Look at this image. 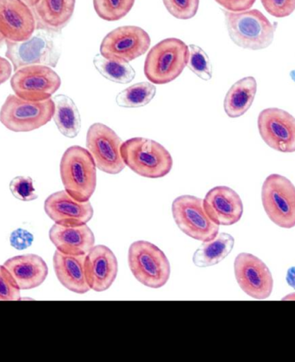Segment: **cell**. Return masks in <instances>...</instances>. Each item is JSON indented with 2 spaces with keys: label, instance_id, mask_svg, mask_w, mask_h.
<instances>
[{
  "label": "cell",
  "instance_id": "6da1fadb",
  "mask_svg": "<svg viewBox=\"0 0 295 362\" xmlns=\"http://www.w3.org/2000/svg\"><path fill=\"white\" fill-rule=\"evenodd\" d=\"M6 56L14 71L33 65L56 68L61 54V31L36 29L27 40H6Z\"/></svg>",
  "mask_w": 295,
  "mask_h": 362
},
{
  "label": "cell",
  "instance_id": "7a4b0ae2",
  "mask_svg": "<svg viewBox=\"0 0 295 362\" xmlns=\"http://www.w3.org/2000/svg\"><path fill=\"white\" fill-rule=\"evenodd\" d=\"M229 36L240 48L250 50L267 49L273 42L275 26L259 10L233 13L224 11Z\"/></svg>",
  "mask_w": 295,
  "mask_h": 362
},
{
  "label": "cell",
  "instance_id": "3957f363",
  "mask_svg": "<svg viewBox=\"0 0 295 362\" xmlns=\"http://www.w3.org/2000/svg\"><path fill=\"white\" fill-rule=\"evenodd\" d=\"M96 165L88 149L73 146L66 150L60 163L66 192L80 202L90 200L97 185Z\"/></svg>",
  "mask_w": 295,
  "mask_h": 362
},
{
  "label": "cell",
  "instance_id": "277c9868",
  "mask_svg": "<svg viewBox=\"0 0 295 362\" xmlns=\"http://www.w3.org/2000/svg\"><path fill=\"white\" fill-rule=\"evenodd\" d=\"M121 154L126 165L143 177L161 178L172 170L173 158L169 151L152 139H128L123 143Z\"/></svg>",
  "mask_w": 295,
  "mask_h": 362
},
{
  "label": "cell",
  "instance_id": "5b68a950",
  "mask_svg": "<svg viewBox=\"0 0 295 362\" xmlns=\"http://www.w3.org/2000/svg\"><path fill=\"white\" fill-rule=\"evenodd\" d=\"M188 46L181 39H164L148 53L145 74L147 79L155 85L171 83L181 76L188 64Z\"/></svg>",
  "mask_w": 295,
  "mask_h": 362
},
{
  "label": "cell",
  "instance_id": "8992f818",
  "mask_svg": "<svg viewBox=\"0 0 295 362\" xmlns=\"http://www.w3.org/2000/svg\"><path fill=\"white\" fill-rule=\"evenodd\" d=\"M54 103L52 98L33 101L10 95L0 109V122L8 130L29 132L39 129L53 119Z\"/></svg>",
  "mask_w": 295,
  "mask_h": 362
},
{
  "label": "cell",
  "instance_id": "52a82bcc",
  "mask_svg": "<svg viewBox=\"0 0 295 362\" xmlns=\"http://www.w3.org/2000/svg\"><path fill=\"white\" fill-rule=\"evenodd\" d=\"M128 263L132 274L143 286L159 289L169 281V259L160 248L149 241L138 240L131 245Z\"/></svg>",
  "mask_w": 295,
  "mask_h": 362
},
{
  "label": "cell",
  "instance_id": "ba28073f",
  "mask_svg": "<svg viewBox=\"0 0 295 362\" xmlns=\"http://www.w3.org/2000/svg\"><path fill=\"white\" fill-rule=\"evenodd\" d=\"M262 204L272 223L278 227H295V186L289 178L271 174L262 187Z\"/></svg>",
  "mask_w": 295,
  "mask_h": 362
},
{
  "label": "cell",
  "instance_id": "9c48e42d",
  "mask_svg": "<svg viewBox=\"0 0 295 362\" xmlns=\"http://www.w3.org/2000/svg\"><path fill=\"white\" fill-rule=\"evenodd\" d=\"M172 213L181 231L194 240L204 243L215 239L219 232V226L208 216L199 197L189 194L177 197L173 202Z\"/></svg>",
  "mask_w": 295,
  "mask_h": 362
},
{
  "label": "cell",
  "instance_id": "30bf717a",
  "mask_svg": "<svg viewBox=\"0 0 295 362\" xmlns=\"http://www.w3.org/2000/svg\"><path fill=\"white\" fill-rule=\"evenodd\" d=\"M122 139L115 131L101 123L92 124L87 134V149L97 168L104 173L116 175L126 168L121 154Z\"/></svg>",
  "mask_w": 295,
  "mask_h": 362
},
{
  "label": "cell",
  "instance_id": "8fae6325",
  "mask_svg": "<svg viewBox=\"0 0 295 362\" xmlns=\"http://www.w3.org/2000/svg\"><path fill=\"white\" fill-rule=\"evenodd\" d=\"M61 80L52 67L44 65L27 66L15 71L11 87L16 95L27 100L52 98L60 88Z\"/></svg>",
  "mask_w": 295,
  "mask_h": 362
},
{
  "label": "cell",
  "instance_id": "7c38bea8",
  "mask_svg": "<svg viewBox=\"0 0 295 362\" xmlns=\"http://www.w3.org/2000/svg\"><path fill=\"white\" fill-rule=\"evenodd\" d=\"M150 42L149 33L141 27H119L104 37L100 54L107 59L130 62L145 54Z\"/></svg>",
  "mask_w": 295,
  "mask_h": 362
},
{
  "label": "cell",
  "instance_id": "4fadbf2b",
  "mask_svg": "<svg viewBox=\"0 0 295 362\" xmlns=\"http://www.w3.org/2000/svg\"><path fill=\"white\" fill-rule=\"evenodd\" d=\"M258 130L272 149L282 153H295V118L282 109L270 107L260 112Z\"/></svg>",
  "mask_w": 295,
  "mask_h": 362
},
{
  "label": "cell",
  "instance_id": "5bb4252c",
  "mask_svg": "<svg viewBox=\"0 0 295 362\" xmlns=\"http://www.w3.org/2000/svg\"><path fill=\"white\" fill-rule=\"evenodd\" d=\"M236 282L244 293L256 300H264L273 291L274 279L270 268L261 259L247 252L236 256L234 262Z\"/></svg>",
  "mask_w": 295,
  "mask_h": 362
},
{
  "label": "cell",
  "instance_id": "9a60e30c",
  "mask_svg": "<svg viewBox=\"0 0 295 362\" xmlns=\"http://www.w3.org/2000/svg\"><path fill=\"white\" fill-rule=\"evenodd\" d=\"M37 29L31 8L22 0H0V33L11 42L29 39Z\"/></svg>",
  "mask_w": 295,
  "mask_h": 362
},
{
  "label": "cell",
  "instance_id": "2e32d148",
  "mask_svg": "<svg viewBox=\"0 0 295 362\" xmlns=\"http://www.w3.org/2000/svg\"><path fill=\"white\" fill-rule=\"evenodd\" d=\"M44 210L54 223L64 226L87 224L93 216L90 202H80L61 190L50 194L44 202Z\"/></svg>",
  "mask_w": 295,
  "mask_h": 362
},
{
  "label": "cell",
  "instance_id": "e0dca14e",
  "mask_svg": "<svg viewBox=\"0 0 295 362\" xmlns=\"http://www.w3.org/2000/svg\"><path fill=\"white\" fill-rule=\"evenodd\" d=\"M118 272V259L107 246H95L85 255V274L91 290L97 293L107 291L114 283Z\"/></svg>",
  "mask_w": 295,
  "mask_h": 362
},
{
  "label": "cell",
  "instance_id": "ac0fdd59",
  "mask_svg": "<svg viewBox=\"0 0 295 362\" xmlns=\"http://www.w3.org/2000/svg\"><path fill=\"white\" fill-rule=\"evenodd\" d=\"M205 212L219 226L238 223L243 216V204L239 194L227 186L210 189L203 200Z\"/></svg>",
  "mask_w": 295,
  "mask_h": 362
},
{
  "label": "cell",
  "instance_id": "d6986e66",
  "mask_svg": "<svg viewBox=\"0 0 295 362\" xmlns=\"http://www.w3.org/2000/svg\"><path fill=\"white\" fill-rule=\"evenodd\" d=\"M49 239L58 251L71 255H87L95 243V235L87 224L54 223L49 230Z\"/></svg>",
  "mask_w": 295,
  "mask_h": 362
},
{
  "label": "cell",
  "instance_id": "ffe728a7",
  "mask_svg": "<svg viewBox=\"0 0 295 362\" xmlns=\"http://www.w3.org/2000/svg\"><path fill=\"white\" fill-rule=\"evenodd\" d=\"M4 266L13 275L20 290H31L44 284L49 274V268L40 256L18 255L11 258Z\"/></svg>",
  "mask_w": 295,
  "mask_h": 362
},
{
  "label": "cell",
  "instance_id": "44dd1931",
  "mask_svg": "<svg viewBox=\"0 0 295 362\" xmlns=\"http://www.w3.org/2000/svg\"><path fill=\"white\" fill-rule=\"evenodd\" d=\"M85 255H66L56 250L53 258L54 272L62 286L70 291L85 294L90 291L85 274Z\"/></svg>",
  "mask_w": 295,
  "mask_h": 362
},
{
  "label": "cell",
  "instance_id": "7402d4cb",
  "mask_svg": "<svg viewBox=\"0 0 295 362\" xmlns=\"http://www.w3.org/2000/svg\"><path fill=\"white\" fill-rule=\"evenodd\" d=\"M76 0H38L31 10L37 29L61 31L75 11Z\"/></svg>",
  "mask_w": 295,
  "mask_h": 362
},
{
  "label": "cell",
  "instance_id": "603a6c76",
  "mask_svg": "<svg viewBox=\"0 0 295 362\" xmlns=\"http://www.w3.org/2000/svg\"><path fill=\"white\" fill-rule=\"evenodd\" d=\"M258 90V83L253 76L244 77L231 86L225 95V114L231 119L239 118L251 108Z\"/></svg>",
  "mask_w": 295,
  "mask_h": 362
},
{
  "label": "cell",
  "instance_id": "cb8c5ba5",
  "mask_svg": "<svg viewBox=\"0 0 295 362\" xmlns=\"http://www.w3.org/2000/svg\"><path fill=\"white\" fill-rule=\"evenodd\" d=\"M234 244V238L229 233H217L215 239L204 241L194 252L193 264L198 267L215 266L231 254Z\"/></svg>",
  "mask_w": 295,
  "mask_h": 362
},
{
  "label": "cell",
  "instance_id": "d4e9b609",
  "mask_svg": "<svg viewBox=\"0 0 295 362\" xmlns=\"http://www.w3.org/2000/svg\"><path fill=\"white\" fill-rule=\"evenodd\" d=\"M54 112L53 119L58 130L68 139L76 138L81 128L79 110L68 96L59 95L54 97Z\"/></svg>",
  "mask_w": 295,
  "mask_h": 362
},
{
  "label": "cell",
  "instance_id": "484cf974",
  "mask_svg": "<svg viewBox=\"0 0 295 362\" xmlns=\"http://www.w3.org/2000/svg\"><path fill=\"white\" fill-rule=\"evenodd\" d=\"M93 65L101 76L116 83H130L136 76L129 62L107 59L101 54L93 58Z\"/></svg>",
  "mask_w": 295,
  "mask_h": 362
},
{
  "label": "cell",
  "instance_id": "4316f807",
  "mask_svg": "<svg viewBox=\"0 0 295 362\" xmlns=\"http://www.w3.org/2000/svg\"><path fill=\"white\" fill-rule=\"evenodd\" d=\"M157 93V88L153 83L143 81L131 86L116 95V104L119 107L137 108L146 106Z\"/></svg>",
  "mask_w": 295,
  "mask_h": 362
},
{
  "label": "cell",
  "instance_id": "83f0119b",
  "mask_svg": "<svg viewBox=\"0 0 295 362\" xmlns=\"http://www.w3.org/2000/svg\"><path fill=\"white\" fill-rule=\"evenodd\" d=\"M97 15L104 21L114 22L130 13L135 0H92Z\"/></svg>",
  "mask_w": 295,
  "mask_h": 362
},
{
  "label": "cell",
  "instance_id": "f1b7e54d",
  "mask_svg": "<svg viewBox=\"0 0 295 362\" xmlns=\"http://www.w3.org/2000/svg\"><path fill=\"white\" fill-rule=\"evenodd\" d=\"M189 56L188 67L198 77L204 81H210L212 77V66L207 54L200 47L191 45L188 46Z\"/></svg>",
  "mask_w": 295,
  "mask_h": 362
},
{
  "label": "cell",
  "instance_id": "f546056e",
  "mask_svg": "<svg viewBox=\"0 0 295 362\" xmlns=\"http://www.w3.org/2000/svg\"><path fill=\"white\" fill-rule=\"evenodd\" d=\"M167 11L173 17L181 21H188L199 10L200 0H162Z\"/></svg>",
  "mask_w": 295,
  "mask_h": 362
},
{
  "label": "cell",
  "instance_id": "4dcf8cb0",
  "mask_svg": "<svg viewBox=\"0 0 295 362\" xmlns=\"http://www.w3.org/2000/svg\"><path fill=\"white\" fill-rule=\"evenodd\" d=\"M20 291L11 272L0 264V301L20 300Z\"/></svg>",
  "mask_w": 295,
  "mask_h": 362
},
{
  "label": "cell",
  "instance_id": "1f68e13d",
  "mask_svg": "<svg viewBox=\"0 0 295 362\" xmlns=\"http://www.w3.org/2000/svg\"><path fill=\"white\" fill-rule=\"evenodd\" d=\"M10 189L11 194L22 202L35 201L38 197L32 178L30 177H16L10 182Z\"/></svg>",
  "mask_w": 295,
  "mask_h": 362
},
{
  "label": "cell",
  "instance_id": "d6a6232c",
  "mask_svg": "<svg viewBox=\"0 0 295 362\" xmlns=\"http://www.w3.org/2000/svg\"><path fill=\"white\" fill-rule=\"evenodd\" d=\"M267 13L275 18L289 17L295 11V0H261Z\"/></svg>",
  "mask_w": 295,
  "mask_h": 362
},
{
  "label": "cell",
  "instance_id": "836d02e7",
  "mask_svg": "<svg viewBox=\"0 0 295 362\" xmlns=\"http://www.w3.org/2000/svg\"><path fill=\"white\" fill-rule=\"evenodd\" d=\"M34 241L32 233L25 230V229L18 228L11 233L10 243L11 247L17 250H25L31 246Z\"/></svg>",
  "mask_w": 295,
  "mask_h": 362
},
{
  "label": "cell",
  "instance_id": "e575fe53",
  "mask_svg": "<svg viewBox=\"0 0 295 362\" xmlns=\"http://www.w3.org/2000/svg\"><path fill=\"white\" fill-rule=\"evenodd\" d=\"M215 1L227 11L239 13V11L250 10L256 0H215Z\"/></svg>",
  "mask_w": 295,
  "mask_h": 362
},
{
  "label": "cell",
  "instance_id": "d590c367",
  "mask_svg": "<svg viewBox=\"0 0 295 362\" xmlns=\"http://www.w3.org/2000/svg\"><path fill=\"white\" fill-rule=\"evenodd\" d=\"M13 73V66H11L9 60L0 57V85L5 83L7 80L10 79Z\"/></svg>",
  "mask_w": 295,
  "mask_h": 362
},
{
  "label": "cell",
  "instance_id": "8d00e7d4",
  "mask_svg": "<svg viewBox=\"0 0 295 362\" xmlns=\"http://www.w3.org/2000/svg\"><path fill=\"white\" fill-rule=\"evenodd\" d=\"M287 283L295 290V267L289 268L287 272Z\"/></svg>",
  "mask_w": 295,
  "mask_h": 362
},
{
  "label": "cell",
  "instance_id": "74e56055",
  "mask_svg": "<svg viewBox=\"0 0 295 362\" xmlns=\"http://www.w3.org/2000/svg\"><path fill=\"white\" fill-rule=\"evenodd\" d=\"M22 1L29 7L32 8L38 2V0H22Z\"/></svg>",
  "mask_w": 295,
  "mask_h": 362
},
{
  "label": "cell",
  "instance_id": "f35d334b",
  "mask_svg": "<svg viewBox=\"0 0 295 362\" xmlns=\"http://www.w3.org/2000/svg\"><path fill=\"white\" fill-rule=\"evenodd\" d=\"M282 300H295V293L286 296L284 298H282Z\"/></svg>",
  "mask_w": 295,
  "mask_h": 362
},
{
  "label": "cell",
  "instance_id": "ab89813d",
  "mask_svg": "<svg viewBox=\"0 0 295 362\" xmlns=\"http://www.w3.org/2000/svg\"><path fill=\"white\" fill-rule=\"evenodd\" d=\"M6 38L1 33H0V48H1V47L6 44Z\"/></svg>",
  "mask_w": 295,
  "mask_h": 362
},
{
  "label": "cell",
  "instance_id": "60d3db41",
  "mask_svg": "<svg viewBox=\"0 0 295 362\" xmlns=\"http://www.w3.org/2000/svg\"><path fill=\"white\" fill-rule=\"evenodd\" d=\"M290 77L295 83V69L290 72Z\"/></svg>",
  "mask_w": 295,
  "mask_h": 362
}]
</instances>
